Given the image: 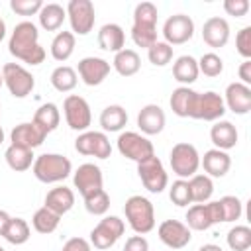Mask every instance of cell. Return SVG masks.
I'll return each instance as SVG.
<instances>
[{
  "mask_svg": "<svg viewBox=\"0 0 251 251\" xmlns=\"http://www.w3.org/2000/svg\"><path fill=\"white\" fill-rule=\"evenodd\" d=\"M8 51L27 63V65H39L43 63L45 59V49L39 45V31H37V25L33 22H20L16 24L12 35H10V41H8Z\"/></svg>",
  "mask_w": 251,
  "mask_h": 251,
  "instance_id": "obj_1",
  "label": "cell"
},
{
  "mask_svg": "<svg viewBox=\"0 0 251 251\" xmlns=\"http://www.w3.org/2000/svg\"><path fill=\"white\" fill-rule=\"evenodd\" d=\"M31 171H33V176L37 180L51 184V182L65 180L71 175L73 165H71L69 157H65L61 153H43V155L35 157Z\"/></svg>",
  "mask_w": 251,
  "mask_h": 251,
  "instance_id": "obj_2",
  "label": "cell"
},
{
  "mask_svg": "<svg viewBox=\"0 0 251 251\" xmlns=\"http://www.w3.org/2000/svg\"><path fill=\"white\" fill-rule=\"evenodd\" d=\"M124 212H126V220H127L129 227L137 235L149 233L155 227V210H153V204L149 198H145L141 194L129 196L126 200Z\"/></svg>",
  "mask_w": 251,
  "mask_h": 251,
  "instance_id": "obj_3",
  "label": "cell"
},
{
  "mask_svg": "<svg viewBox=\"0 0 251 251\" xmlns=\"http://www.w3.org/2000/svg\"><path fill=\"white\" fill-rule=\"evenodd\" d=\"M169 163H171L173 173L178 178H184L186 180V178L194 176L196 171H198V167H200L198 149L192 143H186V141L175 143L173 149H171V155H169Z\"/></svg>",
  "mask_w": 251,
  "mask_h": 251,
  "instance_id": "obj_4",
  "label": "cell"
},
{
  "mask_svg": "<svg viewBox=\"0 0 251 251\" xmlns=\"http://www.w3.org/2000/svg\"><path fill=\"white\" fill-rule=\"evenodd\" d=\"M2 78L14 98H25L27 94H31V90L35 86L33 75L18 63H6L2 67Z\"/></svg>",
  "mask_w": 251,
  "mask_h": 251,
  "instance_id": "obj_5",
  "label": "cell"
},
{
  "mask_svg": "<svg viewBox=\"0 0 251 251\" xmlns=\"http://www.w3.org/2000/svg\"><path fill=\"white\" fill-rule=\"evenodd\" d=\"M118 151L122 153V157L135 163H141L147 157L155 155L153 143L137 131H122L118 135Z\"/></svg>",
  "mask_w": 251,
  "mask_h": 251,
  "instance_id": "obj_6",
  "label": "cell"
},
{
  "mask_svg": "<svg viewBox=\"0 0 251 251\" xmlns=\"http://www.w3.org/2000/svg\"><path fill=\"white\" fill-rule=\"evenodd\" d=\"M126 224L118 216H104L90 231V245L96 249H110L124 235Z\"/></svg>",
  "mask_w": 251,
  "mask_h": 251,
  "instance_id": "obj_7",
  "label": "cell"
},
{
  "mask_svg": "<svg viewBox=\"0 0 251 251\" xmlns=\"http://www.w3.org/2000/svg\"><path fill=\"white\" fill-rule=\"evenodd\" d=\"M224 216H222V208L220 202H204V204H194L186 210V226L188 229L194 231H204L208 227H212L214 224H222Z\"/></svg>",
  "mask_w": 251,
  "mask_h": 251,
  "instance_id": "obj_8",
  "label": "cell"
},
{
  "mask_svg": "<svg viewBox=\"0 0 251 251\" xmlns=\"http://www.w3.org/2000/svg\"><path fill=\"white\" fill-rule=\"evenodd\" d=\"M137 175H139L143 186L153 194L163 192L167 188V184H169L167 171H165V167H163V163H161V159L157 155H151L145 161L137 163Z\"/></svg>",
  "mask_w": 251,
  "mask_h": 251,
  "instance_id": "obj_9",
  "label": "cell"
},
{
  "mask_svg": "<svg viewBox=\"0 0 251 251\" xmlns=\"http://www.w3.org/2000/svg\"><path fill=\"white\" fill-rule=\"evenodd\" d=\"M65 10H67L69 24L73 27V33L86 35L92 31L96 12H94V4L90 0H71Z\"/></svg>",
  "mask_w": 251,
  "mask_h": 251,
  "instance_id": "obj_10",
  "label": "cell"
},
{
  "mask_svg": "<svg viewBox=\"0 0 251 251\" xmlns=\"http://www.w3.org/2000/svg\"><path fill=\"white\" fill-rule=\"evenodd\" d=\"M63 112H65V120L67 126L75 131H86L90 122H92V114H90V106L88 102L78 96V94H69L63 102Z\"/></svg>",
  "mask_w": 251,
  "mask_h": 251,
  "instance_id": "obj_11",
  "label": "cell"
},
{
  "mask_svg": "<svg viewBox=\"0 0 251 251\" xmlns=\"http://www.w3.org/2000/svg\"><path fill=\"white\" fill-rule=\"evenodd\" d=\"M224 114H226V104H224V98L218 92L208 90V92H198L196 94L190 118L204 120V122H218V120H222Z\"/></svg>",
  "mask_w": 251,
  "mask_h": 251,
  "instance_id": "obj_12",
  "label": "cell"
},
{
  "mask_svg": "<svg viewBox=\"0 0 251 251\" xmlns=\"http://www.w3.org/2000/svg\"><path fill=\"white\" fill-rule=\"evenodd\" d=\"M75 149L80 155H88L96 159H108L112 153L108 135L104 131H90V129L78 133V137L75 139Z\"/></svg>",
  "mask_w": 251,
  "mask_h": 251,
  "instance_id": "obj_13",
  "label": "cell"
},
{
  "mask_svg": "<svg viewBox=\"0 0 251 251\" xmlns=\"http://www.w3.org/2000/svg\"><path fill=\"white\" fill-rule=\"evenodd\" d=\"M192 35H194V22L186 14H175L167 18V22L163 24V37L165 43H169L171 47L190 41Z\"/></svg>",
  "mask_w": 251,
  "mask_h": 251,
  "instance_id": "obj_14",
  "label": "cell"
},
{
  "mask_svg": "<svg viewBox=\"0 0 251 251\" xmlns=\"http://www.w3.org/2000/svg\"><path fill=\"white\" fill-rule=\"evenodd\" d=\"M73 184L75 188L80 192L82 198L94 194L96 190H102V184H104V176H102V171L98 165L94 163H82L75 175H73Z\"/></svg>",
  "mask_w": 251,
  "mask_h": 251,
  "instance_id": "obj_15",
  "label": "cell"
},
{
  "mask_svg": "<svg viewBox=\"0 0 251 251\" xmlns=\"http://www.w3.org/2000/svg\"><path fill=\"white\" fill-rule=\"evenodd\" d=\"M157 233H159V239L167 247H171V249H182L192 239V233H190L188 226L182 224V222H178V220H165L159 226Z\"/></svg>",
  "mask_w": 251,
  "mask_h": 251,
  "instance_id": "obj_16",
  "label": "cell"
},
{
  "mask_svg": "<svg viewBox=\"0 0 251 251\" xmlns=\"http://www.w3.org/2000/svg\"><path fill=\"white\" fill-rule=\"evenodd\" d=\"M76 71L86 86H98L110 75V63L102 57H84L78 61Z\"/></svg>",
  "mask_w": 251,
  "mask_h": 251,
  "instance_id": "obj_17",
  "label": "cell"
},
{
  "mask_svg": "<svg viewBox=\"0 0 251 251\" xmlns=\"http://www.w3.org/2000/svg\"><path fill=\"white\" fill-rule=\"evenodd\" d=\"M47 133L33 122H22L18 124L12 133H10V145H18V147H25V149H35L45 141Z\"/></svg>",
  "mask_w": 251,
  "mask_h": 251,
  "instance_id": "obj_18",
  "label": "cell"
},
{
  "mask_svg": "<svg viewBox=\"0 0 251 251\" xmlns=\"http://www.w3.org/2000/svg\"><path fill=\"white\" fill-rule=\"evenodd\" d=\"M224 104L233 114L245 116L251 110V86H247L243 82H229L226 88Z\"/></svg>",
  "mask_w": 251,
  "mask_h": 251,
  "instance_id": "obj_19",
  "label": "cell"
},
{
  "mask_svg": "<svg viewBox=\"0 0 251 251\" xmlns=\"http://www.w3.org/2000/svg\"><path fill=\"white\" fill-rule=\"evenodd\" d=\"M202 39L206 45L214 47V49H220L227 43L229 39V24L226 18H220V16H212L204 22L202 25Z\"/></svg>",
  "mask_w": 251,
  "mask_h": 251,
  "instance_id": "obj_20",
  "label": "cell"
},
{
  "mask_svg": "<svg viewBox=\"0 0 251 251\" xmlns=\"http://www.w3.org/2000/svg\"><path fill=\"white\" fill-rule=\"evenodd\" d=\"M165 112L157 104H145L137 114V127L145 135H157L165 129Z\"/></svg>",
  "mask_w": 251,
  "mask_h": 251,
  "instance_id": "obj_21",
  "label": "cell"
},
{
  "mask_svg": "<svg viewBox=\"0 0 251 251\" xmlns=\"http://www.w3.org/2000/svg\"><path fill=\"white\" fill-rule=\"evenodd\" d=\"M200 165H202L204 173H206L210 178H212V176L222 178V176H226V173L229 171L231 159H229V155H227L226 151L214 147V149H208V151L204 153V157H200Z\"/></svg>",
  "mask_w": 251,
  "mask_h": 251,
  "instance_id": "obj_22",
  "label": "cell"
},
{
  "mask_svg": "<svg viewBox=\"0 0 251 251\" xmlns=\"http://www.w3.org/2000/svg\"><path fill=\"white\" fill-rule=\"evenodd\" d=\"M210 139L212 143L216 145V149H222V151H227L231 147L237 145V139H239V133L235 129V126L227 120H218L212 129H210Z\"/></svg>",
  "mask_w": 251,
  "mask_h": 251,
  "instance_id": "obj_23",
  "label": "cell"
},
{
  "mask_svg": "<svg viewBox=\"0 0 251 251\" xmlns=\"http://www.w3.org/2000/svg\"><path fill=\"white\" fill-rule=\"evenodd\" d=\"M43 206L55 212L57 216H63L75 206V192L69 186H55L47 192Z\"/></svg>",
  "mask_w": 251,
  "mask_h": 251,
  "instance_id": "obj_24",
  "label": "cell"
},
{
  "mask_svg": "<svg viewBox=\"0 0 251 251\" xmlns=\"http://www.w3.org/2000/svg\"><path fill=\"white\" fill-rule=\"evenodd\" d=\"M126 45V33L118 24H104L98 31V47L104 51L118 53Z\"/></svg>",
  "mask_w": 251,
  "mask_h": 251,
  "instance_id": "obj_25",
  "label": "cell"
},
{
  "mask_svg": "<svg viewBox=\"0 0 251 251\" xmlns=\"http://www.w3.org/2000/svg\"><path fill=\"white\" fill-rule=\"evenodd\" d=\"M196 90L188 88V86H178L173 90L171 94V110L173 114H176L178 118H190L192 116V108H194V100H196Z\"/></svg>",
  "mask_w": 251,
  "mask_h": 251,
  "instance_id": "obj_26",
  "label": "cell"
},
{
  "mask_svg": "<svg viewBox=\"0 0 251 251\" xmlns=\"http://www.w3.org/2000/svg\"><path fill=\"white\" fill-rule=\"evenodd\" d=\"M37 18H39V25L45 31H57L67 18V10L57 2H49V4H43Z\"/></svg>",
  "mask_w": 251,
  "mask_h": 251,
  "instance_id": "obj_27",
  "label": "cell"
},
{
  "mask_svg": "<svg viewBox=\"0 0 251 251\" xmlns=\"http://www.w3.org/2000/svg\"><path fill=\"white\" fill-rule=\"evenodd\" d=\"M198 63L192 55H180L175 63H173V76L175 80H178L182 86L192 84L198 78Z\"/></svg>",
  "mask_w": 251,
  "mask_h": 251,
  "instance_id": "obj_28",
  "label": "cell"
},
{
  "mask_svg": "<svg viewBox=\"0 0 251 251\" xmlns=\"http://www.w3.org/2000/svg\"><path fill=\"white\" fill-rule=\"evenodd\" d=\"M112 65H114V69H116L118 75H122V76H133L139 71V67H141V57H139V53L135 49H126L124 47L122 51H118L114 55Z\"/></svg>",
  "mask_w": 251,
  "mask_h": 251,
  "instance_id": "obj_29",
  "label": "cell"
},
{
  "mask_svg": "<svg viewBox=\"0 0 251 251\" xmlns=\"http://www.w3.org/2000/svg\"><path fill=\"white\" fill-rule=\"evenodd\" d=\"M127 124V112L120 104H110L100 114V126L104 131H122Z\"/></svg>",
  "mask_w": 251,
  "mask_h": 251,
  "instance_id": "obj_30",
  "label": "cell"
},
{
  "mask_svg": "<svg viewBox=\"0 0 251 251\" xmlns=\"http://www.w3.org/2000/svg\"><path fill=\"white\" fill-rule=\"evenodd\" d=\"M33 124H37L47 135L51 133V131H55L57 127H59V122H61V112H59V108L53 104V102H47V104H41L37 110H35V114H33V120H31Z\"/></svg>",
  "mask_w": 251,
  "mask_h": 251,
  "instance_id": "obj_31",
  "label": "cell"
},
{
  "mask_svg": "<svg viewBox=\"0 0 251 251\" xmlns=\"http://www.w3.org/2000/svg\"><path fill=\"white\" fill-rule=\"evenodd\" d=\"M4 157H6L8 167H10L12 171H18V173L27 171V169L33 165V161H35L31 149L18 147V145H10V147L6 149V153H4Z\"/></svg>",
  "mask_w": 251,
  "mask_h": 251,
  "instance_id": "obj_32",
  "label": "cell"
},
{
  "mask_svg": "<svg viewBox=\"0 0 251 251\" xmlns=\"http://www.w3.org/2000/svg\"><path fill=\"white\" fill-rule=\"evenodd\" d=\"M188 186H190V196H192V202L196 204H204L212 198V192H214V182L208 175H194L188 178Z\"/></svg>",
  "mask_w": 251,
  "mask_h": 251,
  "instance_id": "obj_33",
  "label": "cell"
},
{
  "mask_svg": "<svg viewBox=\"0 0 251 251\" xmlns=\"http://www.w3.org/2000/svg\"><path fill=\"white\" fill-rule=\"evenodd\" d=\"M76 82H78V75L69 65H59L51 73V84L59 92H71L76 86Z\"/></svg>",
  "mask_w": 251,
  "mask_h": 251,
  "instance_id": "obj_34",
  "label": "cell"
},
{
  "mask_svg": "<svg viewBox=\"0 0 251 251\" xmlns=\"http://www.w3.org/2000/svg\"><path fill=\"white\" fill-rule=\"evenodd\" d=\"M75 51V33L73 31H59L51 41V57L55 61H67Z\"/></svg>",
  "mask_w": 251,
  "mask_h": 251,
  "instance_id": "obj_35",
  "label": "cell"
},
{
  "mask_svg": "<svg viewBox=\"0 0 251 251\" xmlns=\"http://www.w3.org/2000/svg\"><path fill=\"white\" fill-rule=\"evenodd\" d=\"M59 222H61V216H57L55 212H51L45 206H41L39 210H35V214L31 218V226L39 233H53L57 229Z\"/></svg>",
  "mask_w": 251,
  "mask_h": 251,
  "instance_id": "obj_36",
  "label": "cell"
},
{
  "mask_svg": "<svg viewBox=\"0 0 251 251\" xmlns=\"http://www.w3.org/2000/svg\"><path fill=\"white\" fill-rule=\"evenodd\" d=\"M29 224L24 218H12L2 237L12 245H24L29 239Z\"/></svg>",
  "mask_w": 251,
  "mask_h": 251,
  "instance_id": "obj_37",
  "label": "cell"
},
{
  "mask_svg": "<svg viewBox=\"0 0 251 251\" xmlns=\"http://www.w3.org/2000/svg\"><path fill=\"white\" fill-rule=\"evenodd\" d=\"M227 245L231 251H247L251 247V227L249 226H233L227 231Z\"/></svg>",
  "mask_w": 251,
  "mask_h": 251,
  "instance_id": "obj_38",
  "label": "cell"
},
{
  "mask_svg": "<svg viewBox=\"0 0 251 251\" xmlns=\"http://www.w3.org/2000/svg\"><path fill=\"white\" fill-rule=\"evenodd\" d=\"M157 6L153 2H139L133 10V25L157 27Z\"/></svg>",
  "mask_w": 251,
  "mask_h": 251,
  "instance_id": "obj_39",
  "label": "cell"
},
{
  "mask_svg": "<svg viewBox=\"0 0 251 251\" xmlns=\"http://www.w3.org/2000/svg\"><path fill=\"white\" fill-rule=\"evenodd\" d=\"M84 208L92 216H104L108 212V208H110V196H108V192L102 188V190H96L94 194L86 196L84 198Z\"/></svg>",
  "mask_w": 251,
  "mask_h": 251,
  "instance_id": "obj_40",
  "label": "cell"
},
{
  "mask_svg": "<svg viewBox=\"0 0 251 251\" xmlns=\"http://www.w3.org/2000/svg\"><path fill=\"white\" fill-rule=\"evenodd\" d=\"M147 57H149L151 65L165 67V65H169L173 61V47L169 43H165V41H157L147 49Z\"/></svg>",
  "mask_w": 251,
  "mask_h": 251,
  "instance_id": "obj_41",
  "label": "cell"
},
{
  "mask_svg": "<svg viewBox=\"0 0 251 251\" xmlns=\"http://www.w3.org/2000/svg\"><path fill=\"white\" fill-rule=\"evenodd\" d=\"M198 73H204L206 76H220L224 71V61L218 53H204L198 61Z\"/></svg>",
  "mask_w": 251,
  "mask_h": 251,
  "instance_id": "obj_42",
  "label": "cell"
},
{
  "mask_svg": "<svg viewBox=\"0 0 251 251\" xmlns=\"http://www.w3.org/2000/svg\"><path fill=\"white\" fill-rule=\"evenodd\" d=\"M218 202H220V208H222L224 222H235V220L241 218V214H243V204H241V200H239L237 196L227 194V196L220 198Z\"/></svg>",
  "mask_w": 251,
  "mask_h": 251,
  "instance_id": "obj_43",
  "label": "cell"
},
{
  "mask_svg": "<svg viewBox=\"0 0 251 251\" xmlns=\"http://www.w3.org/2000/svg\"><path fill=\"white\" fill-rule=\"evenodd\" d=\"M169 198H171V202L176 204V206H188V204H192L188 180H184V178L175 180L173 186L169 188Z\"/></svg>",
  "mask_w": 251,
  "mask_h": 251,
  "instance_id": "obj_44",
  "label": "cell"
},
{
  "mask_svg": "<svg viewBox=\"0 0 251 251\" xmlns=\"http://www.w3.org/2000/svg\"><path fill=\"white\" fill-rule=\"evenodd\" d=\"M131 39L137 47L149 49L153 43H157V27H145V25H131Z\"/></svg>",
  "mask_w": 251,
  "mask_h": 251,
  "instance_id": "obj_45",
  "label": "cell"
},
{
  "mask_svg": "<svg viewBox=\"0 0 251 251\" xmlns=\"http://www.w3.org/2000/svg\"><path fill=\"white\" fill-rule=\"evenodd\" d=\"M10 8L20 16H35L43 8V2L41 0H10Z\"/></svg>",
  "mask_w": 251,
  "mask_h": 251,
  "instance_id": "obj_46",
  "label": "cell"
},
{
  "mask_svg": "<svg viewBox=\"0 0 251 251\" xmlns=\"http://www.w3.org/2000/svg\"><path fill=\"white\" fill-rule=\"evenodd\" d=\"M235 47H237V53L243 59H251V25H245V27H241L237 31Z\"/></svg>",
  "mask_w": 251,
  "mask_h": 251,
  "instance_id": "obj_47",
  "label": "cell"
},
{
  "mask_svg": "<svg viewBox=\"0 0 251 251\" xmlns=\"http://www.w3.org/2000/svg\"><path fill=\"white\" fill-rule=\"evenodd\" d=\"M224 10L229 16L241 18L249 12V0H224Z\"/></svg>",
  "mask_w": 251,
  "mask_h": 251,
  "instance_id": "obj_48",
  "label": "cell"
},
{
  "mask_svg": "<svg viewBox=\"0 0 251 251\" xmlns=\"http://www.w3.org/2000/svg\"><path fill=\"white\" fill-rule=\"evenodd\" d=\"M124 251H149V241L143 235H131L126 239Z\"/></svg>",
  "mask_w": 251,
  "mask_h": 251,
  "instance_id": "obj_49",
  "label": "cell"
},
{
  "mask_svg": "<svg viewBox=\"0 0 251 251\" xmlns=\"http://www.w3.org/2000/svg\"><path fill=\"white\" fill-rule=\"evenodd\" d=\"M61 251H92V249H90V243L84 237H71V239L65 241Z\"/></svg>",
  "mask_w": 251,
  "mask_h": 251,
  "instance_id": "obj_50",
  "label": "cell"
},
{
  "mask_svg": "<svg viewBox=\"0 0 251 251\" xmlns=\"http://www.w3.org/2000/svg\"><path fill=\"white\" fill-rule=\"evenodd\" d=\"M237 73H239V82H243V84H251V59H243V63L239 65V69H237Z\"/></svg>",
  "mask_w": 251,
  "mask_h": 251,
  "instance_id": "obj_51",
  "label": "cell"
},
{
  "mask_svg": "<svg viewBox=\"0 0 251 251\" xmlns=\"http://www.w3.org/2000/svg\"><path fill=\"white\" fill-rule=\"evenodd\" d=\"M10 214L8 212H4V210H0V235H4V231H6V227H8V224H10Z\"/></svg>",
  "mask_w": 251,
  "mask_h": 251,
  "instance_id": "obj_52",
  "label": "cell"
},
{
  "mask_svg": "<svg viewBox=\"0 0 251 251\" xmlns=\"http://www.w3.org/2000/svg\"><path fill=\"white\" fill-rule=\"evenodd\" d=\"M198 251H224L220 245H216V243H206V245H202Z\"/></svg>",
  "mask_w": 251,
  "mask_h": 251,
  "instance_id": "obj_53",
  "label": "cell"
},
{
  "mask_svg": "<svg viewBox=\"0 0 251 251\" xmlns=\"http://www.w3.org/2000/svg\"><path fill=\"white\" fill-rule=\"evenodd\" d=\"M6 37V24H4V20L0 18V41Z\"/></svg>",
  "mask_w": 251,
  "mask_h": 251,
  "instance_id": "obj_54",
  "label": "cell"
},
{
  "mask_svg": "<svg viewBox=\"0 0 251 251\" xmlns=\"http://www.w3.org/2000/svg\"><path fill=\"white\" fill-rule=\"evenodd\" d=\"M2 141H4V129H2V126H0V145H2Z\"/></svg>",
  "mask_w": 251,
  "mask_h": 251,
  "instance_id": "obj_55",
  "label": "cell"
},
{
  "mask_svg": "<svg viewBox=\"0 0 251 251\" xmlns=\"http://www.w3.org/2000/svg\"><path fill=\"white\" fill-rule=\"evenodd\" d=\"M2 84H4V78H2V71H0V88H2Z\"/></svg>",
  "mask_w": 251,
  "mask_h": 251,
  "instance_id": "obj_56",
  "label": "cell"
},
{
  "mask_svg": "<svg viewBox=\"0 0 251 251\" xmlns=\"http://www.w3.org/2000/svg\"><path fill=\"white\" fill-rule=\"evenodd\" d=\"M0 251H6V249H4V247H2V245H0Z\"/></svg>",
  "mask_w": 251,
  "mask_h": 251,
  "instance_id": "obj_57",
  "label": "cell"
},
{
  "mask_svg": "<svg viewBox=\"0 0 251 251\" xmlns=\"http://www.w3.org/2000/svg\"><path fill=\"white\" fill-rule=\"evenodd\" d=\"M0 112H2V108H0Z\"/></svg>",
  "mask_w": 251,
  "mask_h": 251,
  "instance_id": "obj_58",
  "label": "cell"
}]
</instances>
